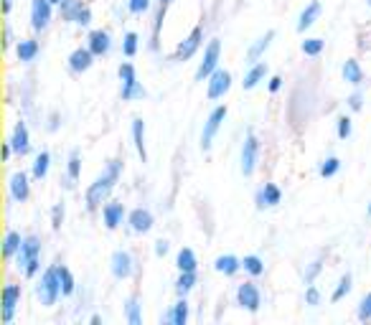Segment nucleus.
Segmentation results:
<instances>
[{
  "instance_id": "5701e85b",
  "label": "nucleus",
  "mask_w": 371,
  "mask_h": 325,
  "mask_svg": "<svg viewBox=\"0 0 371 325\" xmlns=\"http://www.w3.org/2000/svg\"><path fill=\"white\" fill-rule=\"evenodd\" d=\"M265 76H267V64L265 61H254L252 67H249V72L245 74V81H242V87L245 89H254L260 81H265Z\"/></svg>"
},
{
  "instance_id": "c03bdc74",
  "label": "nucleus",
  "mask_w": 371,
  "mask_h": 325,
  "mask_svg": "<svg viewBox=\"0 0 371 325\" xmlns=\"http://www.w3.org/2000/svg\"><path fill=\"white\" fill-rule=\"evenodd\" d=\"M336 133L341 140H349L351 138V117H338V127H336Z\"/></svg>"
},
{
  "instance_id": "6ab92c4d",
  "label": "nucleus",
  "mask_w": 371,
  "mask_h": 325,
  "mask_svg": "<svg viewBox=\"0 0 371 325\" xmlns=\"http://www.w3.org/2000/svg\"><path fill=\"white\" fill-rule=\"evenodd\" d=\"M92 64H94V53L90 51V46H87V49H76V51H72V56H69V69H72L74 74L87 72Z\"/></svg>"
},
{
  "instance_id": "e433bc0d",
  "label": "nucleus",
  "mask_w": 371,
  "mask_h": 325,
  "mask_svg": "<svg viewBox=\"0 0 371 325\" xmlns=\"http://www.w3.org/2000/svg\"><path fill=\"white\" fill-rule=\"evenodd\" d=\"M323 46H326V41H323V38H305L300 49H303L305 56H320Z\"/></svg>"
},
{
  "instance_id": "f704fd0d",
  "label": "nucleus",
  "mask_w": 371,
  "mask_h": 325,
  "mask_svg": "<svg viewBox=\"0 0 371 325\" xmlns=\"http://www.w3.org/2000/svg\"><path fill=\"white\" fill-rule=\"evenodd\" d=\"M242 269L249 272L252 277H260V274H265V262H262L257 254H247V257L242 259Z\"/></svg>"
},
{
  "instance_id": "8fccbe9b",
  "label": "nucleus",
  "mask_w": 371,
  "mask_h": 325,
  "mask_svg": "<svg viewBox=\"0 0 371 325\" xmlns=\"http://www.w3.org/2000/svg\"><path fill=\"white\" fill-rule=\"evenodd\" d=\"M318 272H320V262H313L311 269L305 272V285H311V282L315 280V274H318Z\"/></svg>"
},
{
  "instance_id": "b1692460",
  "label": "nucleus",
  "mask_w": 371,
  "mask_h": 325,
  "mask_svg": "<svg viewBox=\"0 0 371 325\" xmlns=\"http://www.w3.org/2000/svg\"><path fill=\"white\" fill-rule=\"evenodd\" d=\"M272 38H275V31H267L265 36H260L257 41H254L252 46H249V51H247V61L249 64H254V61H260V56L270 49V44H272Z\"/></svg>"
},
{
  "instance_id": "a19ab883",
  "label": "nucleus",
  "mask_w": 371,
  "mask_h": 325,
  "mask_svg": "<svg viewBox=\"0 0 371 325\" xmlns=\"http://www.w3.org/2000/svg\"><path fill=\"white\" fill-rule=\"evenodd\" d=\"M338 170H341V160H338V158H326V160H323V165H320V176L333 178Z\"/></svg>"
},
{
  "instance_id": "9d476101",
  "label": "nucleus",
  "mask_w": 371,
  "mask_h": 325,
  "mask_svg": "<svg viewBox=\"0 0 371 325\" xmlns=\"http://www.w3.org/2000/svg\"><path fill=\"white\" fill-rule=\"evenodd\" d=\"M110 269H112V274H115L117 280H127V277L135 272L133 254H130V251H125V249H117L115 254H112V259H110Z\"/></svg>"
},
{
  "instance_id": "4c0bfd02",
  "label": "nucleus",
  "mask_w": 371,
  "mask_h": 325,
  "mask_svg": "<svg viewBox=\"0 0 371 325\" xmlns=\"http://www.w3.org/2000/svg\"><path fill=\"white\" fill-rule=\"evenodd\" d=\"M127 323L130 325L142 323V312H140V303H138V297H130V300H127Z\"/></svg>"
},
{
  "instance_id": "393cba45",
  "label": "nucleus",
  "mask_w": 371,
  "mask_h": 325,
  "mask_svg": "<svg viewBox=\"0 0 371 325\" xmlns=\"http://www.w3.org/2000/svg\"><path fill=\"white\" fill-rule=\"evenodd\" d=\"M214 269L226 274V277H231V274H237L239 269H242V259H237L234 254H222V257H216Z\"/></svg>"
},
{
  "instance_id": "a211bd4d",
  "label": "nucleus",
  "mask_w": 371,
  "mask_h": 325,
  "mask_svg": "<svg viewBox=\"0 0 371 325\" xmlns=\"http://www.w3.org/2000/svg\"><path fill=\"white\" fill-rule=\"evenodd\" d=\"M87 46H90V51L94 53V56H107L112 49V38L107 31H92L90 38H87Z\"/></svg>"
},
{
  "instance_id": "20e7f679",
  "label": "nucleus",
  "mask_w": 371,
  "mask_h": 325,
  "mask_svg": "<svg viewBox=\"0 0 371 325\" xmlns=\"http://www.w3.org/2000/svg\"><path fill=\"white\" fill-rule=\"evenodd\" d=\"M119 81H122V99L125 102H135V99H145V87H142L138 76H135L133 64H119Z\"/></svg>"
},
{
  "instance_id": "603ef678",
  "label": "nucleus",
  "mask_w": 371,
  "mask_h": 325,
  "mask_svg": "<svg viewBox=\"0 0 371 325\" xmlns=\"http://www.w3.org/2000/svg\"><path fill=\"white\" fill-rule=\"evenodd\" d=\"M280 87H282V79L280 76H272L270 79V92H280Z\"/></svg>"
},
{
  "instance_id": "f257e3e1",
  "label": "nucleus",
  "mask_w": 371,
  "mask_h": 325,
  "mask_svg": "<svg viewBox=\"0 0 371 325\" xmlns=\"http://www.w3.org/2000/svg\"><path fill=\"white\" fill-rule=\"evenodd\" d=\"M119 173H122V160H110V165L102 170V176H97L94 183L87 188V206L97 208L110 196L115 183L119 181Z\"/></svg>"
},
{
  "instance_id": "ddd939ff",
  "label": "nucleus",
  "mask_w": 371,
  "mask_h": 325,
  "mask_svg": "<svg viewBox=\"0 0 371 325\" xmlns=\"http://www.w3.org/2000/svg\"><path fill=\"white\" fill-rule=\"evenodd\" d=\"M21 285H6L3 290V323H13V312L21 303Z\"/></svg>"
},
{
  "instance_id": "412c9836",
  "label": "nucleus",
  "mask_w": 371,
  "mask_h": 325,
  "mask_svg": "<svg viewBox=\"0 0 371 325\" xmlns=\"http://www.w3.org/2000/svg\"><path fill=\"white\" fill-rule=\"evenodd\" d=\"M320 10H323V6H320L318 0H313V3H308V6H305V10H303V13H300V18H297V31H300V33H305V31L311 28L313 23L318 21Z\"/></svg>"
},
{
  "instance_id": "72a5a7b5",
  "label": "nucleus",
  "mask_w": 371,
  "mask_h": 325,
  "mask_svg": "<svg viewBox=\"0 0 371 325\" xmlns=\"http://www.w3.org/2000/svg\"><path fill=\"white\" fill-rule=\"evenodd\" d=\"M196 254H193V249H188V247H183V249L179 251V257H176V267H179L181 272H196Z\"/></svg>"
},
{
  "instance_id": "f3484780",
  "label": "nucleus",
  "mask_w": 371,
  "mask_h": 325,
  "mask_svg": "<svg viewBox=\"0 0 371 325\" xmlns=\"http://www.w3.org/2000/svg\"><path fill=\"white\" fill-rule=\"evenodd\" d=\"M10 199L13 201H18V203H23V201H28V196H31V183H28V176L26 173H13L10 176Z\"/></svg>"
},
{
  "instance_id": "f8f14e48",
  "label": "nucleus",
  "mask_w": 371,
  "mask_h": 325,
  "mask_svg": "<svg viewBox=\"0 0 371 325\" xmlns=\"http://www.w3.org/2000/svg\"><path fill=\"white\" fill-rule=\"evenodd\" d=\"M231 89V74L226 69H216L214 74L208 76V99H222Z\"/></svg>"
},
{
  "instance_id": "423d86ee",
  "label": "nucleus",
  "mask_w": 371,
  "mask_h": 325,
  "mask_svg": "<svg viewBox=\"0 0 371 325\" xmlns=\"http://www.w3.org/2000/svg\"><path fill=\"white\" fill-rule=\"evenodd\" d=\"M224 119H226V107L219 104V107L211 110L208 119L204 122V133H201V148L204 150L211 148V142H214V138H216V133H219V127H222Z\"/></svg>"
},
{
  "instance_id": "09e8293b",
  "label": "nucleus",
  "mask_w": 371,
  "mask_h": 325,
  "mask_svg": "<svg viewBox=\"0 0 371 325\" xmlns=\"http://www.w3.org/2000/svg\"><path fill=\"white\" fill-rule=\"evenodd\" d=\"M61 222H64V203H56L53 206V229H61Z\"/></svg>"
},
{
  "instance_id": "473e14b6",
  "label": "nucleus",
  "mask_w": 371,
  "mask_h": 325,
  "mask_svg": "<svg viewBox=\"0 0 371 325\" xmlns=\"http://www.w3.org/2000/svg\"><path fill=\"white\" fill-rule=\"evenodd\" d=\"M56 272H59V282H61V295H64V297L74 295L76 282H74V274L69 272V267L56 265Z\"/></svg>"
},
{
  "instance_id": "cd10ccee",
  "label": "nucleus",
  "mask_w": 371,
  "mask_h": 325,
  "mask_svg": "<svg viewBox=\"0 0 371 325\" xmlns=\"http://www.w3.org/2000/svg\"><path fill=\"white\" fill-rule=\"evenodd\" d=\"M15 51H18V59H21L23 64H28V61L36 59L41 49H38V41H33V38H21Z\"/></svg>"
},
{
  "instance_id": "864d4df0",
  "label": "nucleus",
  "mask_w": 371,
  "mask_h": 325,
  "mask_svg": "<svg viewBox=\"0 0 371 325\" xmlns=\"http://www.w3.org/2000/svg\"><path fill=\"white\" fill-rule=\"evenodd\" d=\"M10 41H13V33H10V26H6V41H3V46H10Z\"/></svg>"
},
{
  "instance_id": "6e6552de",
  "label": "nucleus",
  "mask_w": 371,
  "mask_h": 325,
  "mask_svg": "<svg viewBox=\"0 0 371 325\" xmlns=\"http://www.w3.org/2000/svg\"><path fill=\"white\" fill-rule=\"evenodd\" d=\"M61 15L67 21L76 23V26H90L92 23V10L84 6L82 0H64L61 3Z\"/></svg>"
},
{
  "instance_id": "bb28decb",
  "label": "nucleus",
  "mask_w": 371,
  "mask_h": 325,
  "mask_svg": "<svg viewBox=\"0 0 371 325\" xmlns=\"http://www.w3.org/2000/svg\"><path fill=\"white\" fill-rule=\"evenodd\" d=\"M79 173H82V158H79V150H72L69 153V165H67V188H74V183L79 181Z\"/></svg>"
},
{
  "instance_id": "de8ad7c7",
  "label": "nucleus",
  "mask_w": 371,
  "mask_h": 325,
  "mask_svg": "<svg viewBox=\"0 0 371 325\" xmlns=\"http://www.w3.org/2000/svg\"><path fill=\"white\" fill-rule=\"evenodd\" d=\"M349 107L354 112H361V107H364V94H361V92H354V94L349 97Z\"/></svg>"
},
{
  "instance_id": "79ce46f5",
  "label": "nucleus",
  "mask_w": 371,
  "mask_h": 325,
  "mask_svg": "<svg viewBox=\"0 0 371 325\" xmlns=\"http://www.w3.org/2000/svg\"><path fill=\"white\" fill-rule=\"evenodd\" d=\"M171 6V0H160V10H158V21H156V31H153V46H158V36H160V28H163V18L165 10Z\"/></svg>"
},
{
  "instance_id": "13d9d810",
  "label": "nucleus",
  "mask_w": 371,
  "mask_h": 325,
  "mask_svg": "<svg viewBox=\"0 0 371 325\" xmlns=\"http://www.w3.org/2000/svg\"><path fill=\"white\" fill-rule=\"evenodd\" d=\"M369 216H371V203H369Z\"/></svg>"
},
{
  "instance_id": "1a4fd4ad",
  "label": "nucleus",
  "mask_w": 371,
  "mask_h": 325,
  "mask_svg": "<svg viewBox=\"0 0 371 325\" xmlns=\"http://www.w3.org/2000/svg\"><path fill=\"white\" fill-rule=\"evenodd\" d=\"M51 0H31V28L44 31L51 23Z\"/></svg>"
},
{
  "instance_id": "9b49d317",
  "label": "nucleus",
  "mask_w": 371,
  "mask_h": 325,
  "mask_svg": "<svg viewBox=\"0 0 371 325\" xmlns=\"http://www.w3.org/2000/svg\"><path fill=\"white\" fill-rule=\"evenodd\" d=\"M237 303L249 312H257L262 305V295H260V288L254 285V282H245V285H239L237 290Z\"/></svg>"
},
{
  "instance_id": "2f4dec72",
  "label": "nucleus",
  "mask_w": 371,
  "mask_h": 325,
  "mask_svg": "<svg viewBox=\"0 0 371 325\" xmlns=\"http://www.w3.org/2000/svg\"><path fill=\"white\" fill-rule=\"evenodd\" d=\"M21 244H23L21 234H18V231H13V229H8L6 239H3V254H6V259H10L13 254H18Z\"/></svg>"
},
{
  "instance_id": "a18cd8bd",
  "label": "nucleus",
  "mask_w": 371,
  "mask_h": 325,
  "mask_svg": "<svg viewBox=\"0 0 371 325\" xmlns=\"http://www.w3.org/2000/svg\"><path fill=\"white\" fill-rule=\"evenodd\" d=\"M148 8H150V0H127V10H130V13H135V15L145 13Z\"/></svg>"
},
{
  "instance_id": "5fc2aeb1",
  "label": "nucleus",
  "mask_w": 371,
  "mask_h": 325,
  "mask_svg": "<svg viewBox=\"0 0 371 325\" xmlns=\"http://www.w3.org/2000/svg\"><path fill=\"white\" fill-rule=\"evenodd\" d=\"M10 8H13V0H3V13H10Z\"/></svg>"
},
{
  "instance_id": "a878e982",
  "label": "nucleus",
  "mask_w": 371,
  "mask_h": 325,
  "mask_svg": "<svg viewBox=\"0 0 371 325\" xmlns=\"http://www.w3.org/2000/svg\"><path fill=\"white\" fill-rule=\"evenodd\" d=\"M133 140H135L138 156H140V160L145 162L148 160V150H145V122H142L140 117L133 119Z\"/></svg>"
},
{
  "instance_id": "3c124183",
  "label": "nucleus",
  "mask_w": 371,
  "mask_h": 325,
  "mask_svg": "<svg viewBox=\"0 0 371 325\" xmlns=\"http://www.w3.org/2000/svg\"><path fill=\"white\" fill-rule=\"evenodd\" d=\"M168 249H171V244L165 242V239H158V242H156V254H158V257H165V254H168Z\"/></svg>"
},
{
  "instance_id": "37998d69",
  "label": "nucleus",
  "mask_w": 371,
  "mask_h": 325,
  "mask_svg": "<svg viewBox=\"0 0 371 325\" xmlns=\"http://www.w3.org/2000/svg\"><path fill=\"white\" fill-rule=\"evenodd\" d=\"M358 320H371V292L369 295L361 297V303H358Z\"/></svg>"
},
{
  "instance_id": "58836bf2",
  "label": "nucleus",
  "mask_w": 371,
  "mask_h": 325,
  "mask_svg": "<svg viewBox=\"0 0 371 325\" xmlns=\"http://www.w3.org/2000/svg\"><path fill=\"white\" fill-rule=\"evenodd\" d=\"M122 53H125L127 59H133L135 53H138V33L135 31L125 33V38H122Z\"/></svg>"
},
{
  "instance_id": "49530a36",
  "label": "nucleus",
  "mask_w": 371,
  "mask_h": 325,
  "mask_svg": "<svg viewBox=\"0 0 371 325\" xmlns=\"http://www.w3.org/2000/svg\"><path fill=\"white\" fill-rule=\"evenodd\" d=\"M305 303L311 305V308L320 305V292H318V288H308V290H305Z\"/></svg>"
},
{
  "instance_id": "39448f33",
  "label": "nucleus",
  "mask_w": 371,
  "mask_h": 325,
  "mask_svg": "<svg viewBox=\"0 0 371 325\" xmlns=\"http://www.w3.org/2000/svg\"><path fill=\"white\" fill-rule=\"evenodd\" d=\"M219 56H222V41L214 38V41H208L206 51H204V61L196 69V81H204L214 74L216 69H219Z\"/></svg>"
},
{
  "instance_id": "2eb2a0df",
  "label": "nucleus",
  "mask_w": 371,
  "mask_h": 325,
  "mask_svg": "<svg viewBox=\"0 0 371 325\" xmlns=\"http://www.w3.org/2000/svg\"><path fill=\"white\" fill-rule=\"evenodd\" d=\"M10 148H13V153H18V156H28L31 153V135H28V127H26V122H15L13 127V138H10Z\"/></svg>"
},
{
  "instance_id": "4be33fe9",
  "label": "nucleus",
  "mask_w": 371,
  "mask_h": 325,
  "mask_svg": "<svg viewBox=\"0 0 371 325\" xmlns=\"http://www.w3.org/2000/svg\"><path fill=\"white\" fill-rule=\"evenodd\" d=\"M102 216L107 229H117L119 224H122V219H125V206L122 203H107L102 208Z\"/></svg>"
},
{
  "instance_id": "6e6d98bb",
  "label": "nucleus",
  "mask_w": 371,
  "mask_h": 325,
  "mask_svg": "<svg viewBox=\"0 0 371 325\" xmlns=\"http://www.w3.org/2000/svg\"><path fill=\"white\" fill-rule=\"evenodd\" d=\"M51 3H53V6H61V3H64V0H51Z\"/></svg>"
},
{
  "instance_id": "7c9ffc66",
  "label": "nucleus",
  "mask_w": 371,
  "mask_h": 325,
  "mask_svg": "<svg viewBox=\"0 0 371 325\" xmlns=\"http://www.w3.org/2000/svg\"><path fill=\"white\" fill-rule=\"evenodd\" d=\"M49 165H51V156H49V150H41L36 156V160H33V178L36 181H44L46 176H49Z\"/></svg>"
},
{
  "instance_id": "c756f323",
  "label": "nucleus",
  "mask_w": 371,
  "mask_h": 325,
  "mask_svg": "<svg viewBox=\"0 0 371 325\" xmlns=\"http://www.w3.org/2000/svg\"><path fill=\"white\" fill-rule=\"evenodd\" d=\"M343 79L349 81V84H354V87H358L364 81V72H361L356 59H346V64H343Z\"/></svg>"
},
{
  "instance_id": "ea45409f",
  "label": "nucleus",
  "mask_w": 371,
  "mask_h": 325,
  "mask_svg": "<svg viewBox=\"0 0 371 325\" xmlns=\"http://www.w3.org/2000/svg\"><path fill=\"white\" fill-rule=\"evenodd\" d=\"M349 292H351V274H343L341 282H338V288H336L333 295H331V300H333V303H341Z\"/></svg>"
},
{
  "instance_id": "dca6fc26",
  "label": "nucleus",
  "mask_w": 371,
  "mask_h": 325,
  "mask_svg": "<svg viewBox=\"0 0 371 325\" xmlns=\"http://www.w3.org/2000/svg\"><path fill=\"white\" fill-rule=\"evenodd\" d=\"M201 41H204V26H196V28L191 31V36L186 38L183 44L179 46V51H176V59H179V61L191 59L193 53L199 51Z\"/></svg>"
},
{
  "instance_id": "f03ea898",
  "label": "nucleus",
  "mask_w": 371,
  "mask_h": 325,
  "mask_svg": "<svg viewBox=\"0 0 371 325\" xmlns=\"http://www.w3.org/2000/svg\"><path fill=\"white\" fill-rule=\"evenodd\" d=\"M38 259H41V242H38V237H26L21 249H18V267L26 277H33L38 272V267H41Z\"/></svg>"
},
{
  "instance_id": "7ed1b4c3",
  "label": "nucleus",
  "mask_w": 371,
  "mask_h": 325,
  "mask_svg": "<svg viewBox=\"0 0 371 325\" xmlns=\"http://www.w3.org/2000/svg\"><path fill=\"white\" fill-rule=\"evenodd\" d=\"M36 295L41 300V305L46 308H51L61 295V282H59V272H56V267H49L44 274H41V280L36 285Z\"/></svg>"
},
{
  "instance_id": "c9c22d12",
  "label": "nucleus",
  "mask_w": 371,
  "mask_h": 325,
  "mask_svg": "<svg viewBox=\"0 0 371 325\" xmlns=\"http://www.w3.org/2000/svg\"><path fill=\"white\" fill-rule=\"evenodd\" d=\"M193 285H196V272H181L179 282H176V292L181 297H186L193 290Z\"/></svg>"
},
{
  "instance_id": "4d7b16f0",
  "label": "nucleus",
  "mask_w": 371,
  "mask_h": 325,
  "mask_svg": "<svg viewBox=\"0 0 371 325\" xmlns=\"http://www.w3.org/2000/svg\"><path fill=\"white\" fill-rule=\"evenodd\" d=\"M366 6H369V8H371V0H366Z\"/></svg>"
},
{
  "instance_id": "aec40b11",
  "label": "nucleus",
  "mask_w": 371,
  "mask_h": 325,
  "mask_svg": "<svg viewBox=\"0 0 371 325\" xmlns=\"http://www.w3.org/2000/svg\"><path fill=\"white\" fill-rule=\"evenodd\" d=\"M282 201V191L275 183H265L257 191V208H272Z\"/></svg>"
},
{
  "instance_id": "0eeeda50",
  "label": "nucleus",
  "mask_w": 371,
  "mask_h": 325,
  "mask_svg": "<svg viewBox=\"0 0 371 325\" xmlns=\"http://www.w3.org/2000/svg\"><path fill=\"white\" fill-rule=\"evenodd\" d=\"M257 158H260V142L254 133H247L245 145H242V176L249 178L257 168Z\"/></svg>"
},
{
  "instance_id": "c85d7f7f",
  "label": "nucleus",
  "mask_w": 371,
  "mask_h": 325,
  "mask_svg": "<svg viewBox=\"0 0 371 325\" xmlns=\"http://www.w3.org/2000/svg\"><path fill=\"white\" fill-rule=\"evenodd\" d=\"M165 323H173V325H183L186 320H188V303H186L183 297H181L179 303L173 305L171 310L165 312Z\"/></svg>"
},
{
  "instance_id": "4468645a",
  "label": "nucleus",
  "mask_w": 371,
  "mask_h": 325,
  "mask_svg": "<svg viewBox=\"0 0 371 325\" xmlns=\"http://www.w3.org/2000/svg\"><path fill=\"white\" fill-rule=\"evenodd\" d=\"M127 224H130V229H133L135 234H148V231L153 229L156 219H153V214H150L148 208H133L130 216H127Z\"/></svg>"
}]
</instances>
